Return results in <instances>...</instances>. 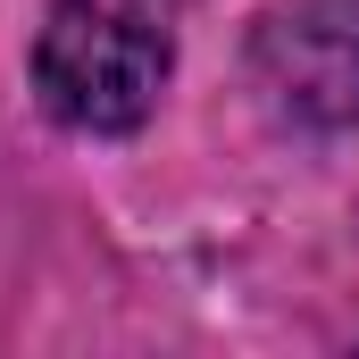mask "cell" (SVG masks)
Wrapping results in <instances>:
<instances>
[{
    "instance_id": "obj_2",
    "label": "cell",
    "mask_w": 359,
    "mask_h": 359,
    "mask_svg": "<svg viewBox=\"0 0 359 359\" xmlns=\"http://www.w3.org/2000/svg\"><path fill=\"white\" fill-rule=\"evenodd\" d=\"M251 76L292 126H359V0H276L251 25Z\"/></svg>"
},
{
    "instance_id": "obj_1",
    "label": "cell",
    "mask_w": 359,
    "mask_h": 359,
    "mask_svg": "<svg viewBox=\"0 0 359 359\" xmlns=\"http://www.w3.org/2000/svg\"><path fill=\"white\" fill-rule=\"evenodd\" d=\"M176 76V34L151 0H50L34 25V100L67 134H134Z\"/></svg>"
}]
</instances>
